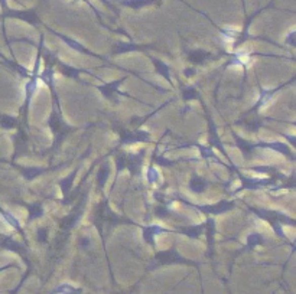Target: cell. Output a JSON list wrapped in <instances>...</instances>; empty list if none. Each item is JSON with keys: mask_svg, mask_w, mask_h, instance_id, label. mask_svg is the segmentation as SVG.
<instances>
[{"mask_svg": "<svg viewBox=\"0 0 296 294\" xmlns=\"http://www.w3.org/2000/svg\"><path fill=\"white\" fill-rule=\"evenodd\" d=\"M0 8L3 10L8 9V0H0Z\"/></svg>", "mask_w": 296, "mask_h": 294, "instance_id": "7a4b0ae2", "label": "cell"}, {"mask_svg": "<svg viewBox=\"0 0 296 294\" xmlns=\"http://www.w3.org/2000/svg\"><path fill=\"white\" fill-rule=\"evenodd\" d=\"M156 0H124V5L133 8V9H139V8H143V6H149V5H153Z\"/></svg>", "mask_w": 296, "mask_h": 294, "instance_id": "6da1fadb", "label": "cell"}]
</instances>
